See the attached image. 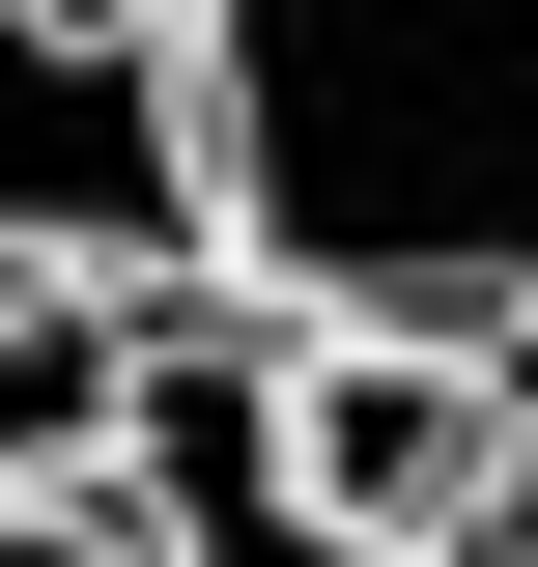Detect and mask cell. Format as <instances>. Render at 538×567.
Wrapping results in <instances>:
<instances>
[{
  "label": "cell",
  "instance_id": "277c9868",
  "mask_svg": "<svg viewBox=\"0 0 538 567\" xmlns=\"http://www.w3.org/2000/svg\"><path fill=\"white\" fill-rule=\"evenodd\" d=\"M114 539H142V567H425V539L283 511V454H256V341H199V312H142V398H114Z\"/></svg>",
  "mask_w": 538,
  "mask_h": 567
},
{
  "label": "cell",
  "instance_id": "8992f818",
  "mask_svg": "<svg viewBox=\"0 0 538 567\" xmlns=\"http://www.w3.org/2000/svg\"><path fill=\"white\" fill-rule=\"evenodd\" d=\"M425 567H538V369H510V425H482V483H454V539Z\"/></svg>",
  "mask_w": 538,
  "mask_h": 567
},
{
  "label": "cell",
  "instance_id": "7a4b0ae2",
  "mask_svg": "<svg viewBox=\"0 0 538 567\" xmlns=\"http://www.w3.org/2000/svg\"><path fill=\"white\" fill-rule=\"evenodd\" d=\"M0 256H58V284L199 256V142H170L142 0H0Z\"/></svg>",
  "mask_w": 538,
  "mask_h": 567
},
{
  "label": "cell",
  "instance_id": "5b68a950",
  "mask_svg": "<svg viewBox=\"0 0 538 567\" xmlns=\"http://www.w3.org/2000/svg\"><path fill=\"white\" fill-rule=\"evenodd\" d=\"M142 312H170V284H58V256H0V511H114Z\"/></svg>",
  "mask_w": 538,
  "mask_h": 567
},
{
  "label": "cell",
  "instance_id": "52a82bcc",
  "mask_svg": "<svg viewBox=\"0 0 538 567\" xmlns=\"http://www.w3.org/2000/svg\"><path fill=\"white\" fill-rule=\"evenodd\" d=\"M0 567H142V539H114V511H0Z\"/></svg>",
  "mask_w": 538,
  "mask_h": 567
},
{
  "label": "cell",
  "instance_id": "6da1fadb",
  "mask_svg": "<svg viewBox=\"0 0 538 567\" xmlns=\"http://www.w3.org/2000/svg\"><path fill=\"white\" fill-rule=\"evenodd\" d=\"M142 58L283 341H538V0H170Z\"/></svg>",
  "mask_w": 538,
  "mask_h": 567
},
{
  "label": "cell",
  "instance_id": "3957f363",
  "mask_svg": "<svg viewBox=\"0 0 538 567\" xmlns=\"http://www.w3.org/2000/svg\"><path fill=\"white\" fill-rule=\"evenodd\" d=\"M482 425H510L482 341H256V454H283V511H340V539H454Z\"/></svg>",
  "mask_w": 538,
  "mask_h": 567
}]
</instances>
